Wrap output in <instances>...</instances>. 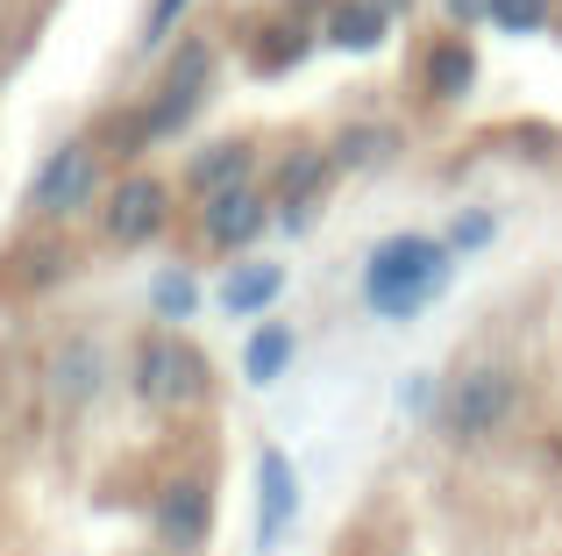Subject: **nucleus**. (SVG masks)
<instances>
[{"instance_id": "1", "label": "nucleus", "mask_w": 562, "mask_h": 556, "mask_svg": "<svg viewBox=\"0 0 562 556\" xmlns=\"http://www.w3.org/2000/svg\"><path fill=\"white\" fill-rule=\"evenodd\" d=\"M449 278H456L449 236L398 229V236L371 243V257H363V307H371L378 321H413L449 292Z\"/></svg>"}, {"instance_id": "2", "label": "nucleus", "mask_w": 562, "mask_h": 556, "mask_svg": "<svg viewBox=\"0 0 562 556\" xmlns=\"http://www.w3.org/2000/svg\"><path fill=\"white\" fill-rule=\"evenodd\" d=\"M513 414H520V371L513 364H470L435 400V429L449 443H492Z\"/></svg>"}, {"instance_id": "3", "label": "nucleus", "mask_w": 562, "mask_h": 556, "mask_svg": "<svg viewBox=\"0 0 562 556\" xmlns=\"http://www.w3.org/2000/svg\"><path fill=\"white\" fill-rule=\"evenodd\" d=\"M93 200H100V151L86 136L57 143L36 165V179H29V214H36V222H71V214L93 208Z\"/></svg>"}, {"instance_id": "4", "label": "nucleus", "mask_w": 562, "mask_h": 556, "mask_svg": "<svg viewBox=\"0 0 562 556\" xmlns=\"http://www.w3.org/2000/svg\"><path fill=\"white\" fill-rule=\"evenodd\" d=\"M206 79H214V43L186 36V51L171 57V71H165V79H157L150 108H143L136 136H143V143H165L171 129H186V122H192V108H200V100H206Z\"/></svg>"}, {"instance_id": "5", "label": "nucleus", "mask_w": 562, "mask_h": 556, "mask_svg": "<svg viewBox=\"0 0 562 556\" xmlns=\"http://www.w3.org/2000/svg\"><path fill=\"white\" fill-rule=\"evenodd\" d=\"M100 229H108L122 251H136V243H157V236L171 229V186H165V179H150V171H128L122 186H108Z\"/></svg>"}, {"instance_id": "6", "label": "nucleus", "mask_w": 562, "mask_h": 556, "mask_svg": "<svg viewBox=\"0 0 562 556\" xmlns=\"http://www.w3.org/2000/svg\"><path fill=\"white\" fill-rule=\"evenodd\" d=\"M300 521V471L278 443L257 449V556H271L285 543V529Z\"/></svg>"}, {"instance_id": "7", "label": "nucleus", "mask_w": 562, "mask_h": 556, "mask_svg": "<svg viewBox=\"0 0 562 556\" xmlns=\"http://www.w3.org/2000/svg\"><path fill=\"white\" fill-rule=\"evenodd\" d=\"M271 208H278V200H263L257 186H228V193H206V200H200V236L214 243V251H249V243L271 229Z\"/></svg>"}, {"instance_id": "8", "label": "nucleus", "mask_w": 562, "mask_h": 556, "mask_svg": "<svg viewBox=\"0 0 562 556\" xmlns=\"http://www.w3.org/2000/svg\"><path fill=\"white\" fill-rule=\"evenodd\" d=\"M114 378V357H108V343H100V335H65V349H57L50 357V400L65 407H86V400H100V386H108Z\"/></svg>"}, {"instance_id": "9", "label": "nucleus", "mask_w": 562, "mask_h": 556, "mask_svg": "<svg viewBox=\"0 0 562 556\" xmlns=\"http://www.w3.org/2000/svg\"><path fill=\"white\" fill-rule=\"evenodd\" d=\"M278 300H285V265H271V257L228 265V278H221V314L228 321H263Z\"/></svg>"}, {"instance_id": "10", "label": "nucleus", "mask_w": 562, "mask_h": 556, "mask_svg": "<svg viewBox=\"0 0 562 556\" xmlns=\"http://www.w3.org/2000/svg\"><path fill=\"white\" fill-rule=\"evenodd\" d=\"M136 400H150V407H165V400H179V386L186 378L179 371H192V357H186V343L171 329H157V335H143L136 343Z\"/></svg>"}, {"instance_id": "11", "label": "nucleus", "mask_w": 562, "mask_h": 556, "mask_svg": "<svg viewBox=\"0 0 562 556\" xmlns=\"http://www.w3.org/2000/svg\"><path fill=\"white\" fill-rule=\"evenodd\" d=\"M249 171H257V151H249L243 136H221V143H206V151H192V165H186V193H192V200L228 193V186H249Z\"/></svg>"}, {"instance_id": "12", "label": "nucleus", "mask_w": 562, "mask_h": 556, "mask_svg": "<svg viewBox=\"0 0 562 556\" xmlns=\"http://www.w3.org/2000/svg\"><path fill=\"white\" fill-rule=\"evenodd\" d=\"M292 357H300V335H292V321H257L243 343V386L271 392L278 378L292 371Z\"/></svg>"}, {"instance_id": "13", "label": "nucleus", "mask_w": 562, "mask_h": 556, "mask_svg": "<svg viewBox=\"0 0 562 556\" xmlns=\"http://www.w3.org/2000/svg\"><path fill=\"white\" fill-rule=\"evenodd\" d=\"M328 171H335V157H328V151H300L285 171H278V214H285V222H306V208L321 200Z\"/></svg>"}, {"instance_id": "14", "label": "nucleus", "mask_w": 562, "mask_h": 556, "mask_svg": "<svg viewBox=\"0 0 562 556\" xmlns=\"http://www.w3.org/2000/svg\"><path fill=\"white\" fill-rule=\"evenodd\" d=\"M384 36H392V8H384V0H342V8L328 14L335 51H378Z\"/></svg>"}, {"instance_id": "15", "label": "nucleus", "mask_w": 562, "mask_h": 556, "mask_svg": "<svg viewBox=\"0 0 562 556\" xmlns=\"http://www.w3.org/2000/svg\"><path fill=\"white\" fill-rule=\"evenodd\" d=\"M470 79H477V57H470V43H463V36H441L435 57H427V93H435V100H456Z\"/></svg>"}, {"instance_id": "16", "label": "nucleus", "mask_w": 562, "mask_h": 556, "mask_svg": "<svg viewBox=\"0 0 562 556\" xmlns=\"http://www.w3.org/2000/svg\"><path fill=\"white\" fill-rule=\"evenodd\" d=\"M150 307H157V321H192L200 314V278H192V265L157 271L150 278Z\"/></svg>"}, {"instance_id": "17", "label": "nucleus", "mask_w": 562, "mask_h": 556, "mask_svg": "<svg viewBox=\"0 0 562 556\" xmlns=\"http://www.w3.org/2000/svg\"><path fill=\"white\" fill-rule=\"evenodd\" d=\"M157 529H165V543L200 549V543H206V492H200V486H186V500H165Z\"/></svg>"}, {"instance_id": "18", "label": "nucleus", "mask_w": 562, "mask_h": 556, "mask_svg": "<svg viewBox=\"0 0 562 556\" xmlns=\"http://www.w3.org/2000/svg\"><path fill=\"white\" fill-rule=\"evenodd\" d=\"M484 22H492L498 36H541V29L555 22V0H492Z\"/></svg>"}, {"instance_id": "19", "label": "nucleus", "mask_w": 562, "mask_h": 556, "mask_svg": "<svg viewBox=\"0 0 562 556\" xmlns=\"http://www.w3.org/2000/svg\"><path fill=\"white\" fill-rule=\"evenodd\" d=\"M492 236H498V214L492 208H470V214H456V222H449V251L456 257H477Z\"/></svg>"}, {"instance_id": "20", "label": "nucleus", "mask_w": 562, "mask_h": 556, "mask_svg": "<svg viewBox=\"0 0 562 556\" xmlns=\"http://www.w3.org/2000/svg\"><path fill=\"white\" fill-rule=\"evenodd\" d=\"M186 8H192V0H150V14H143V51H165Z\"/></svg>"}, {"instance_id": "21", "label": "nucleus", "mask_w": 562, "mask_h": 556, "mask_svg": "<svg viewBox=\"0 0 562 556\" xmlns=\"http://www.w3.org/2000/svg\"><path fill=\"white\" fill-rule=\"evenodd\" d=\"M435 400H441V392H427V378H420V386H406V392H398V407H406V414H427Z\"/></svg>"}, {"instance_id": "22", "label": "nucleus", "mask_w": 562, "mask_h": 556, "mask_svg": "<svg viewBox=\"0 0 562 556\" xmlns=\"http://www.w3.org/2000/svg\"><path fill=\"white\" fill-rule=\"evenodd\" d=\"M449 8H456V14H463V22H477V14H484V8H492V0H449Z\"/></svg>"}]
</instances>
